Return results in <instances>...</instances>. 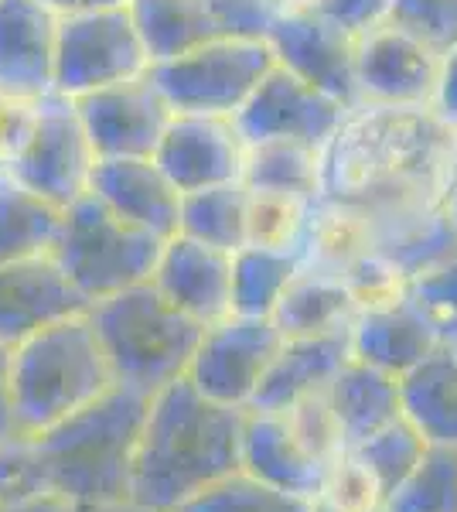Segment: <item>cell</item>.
<instances>
[{"label":"cell","mask_w":457,"mask_h":512,"mask_svg":"<svg viewBox=\"0 0 457 512\" xmlns=\"http://www.w3.org/2000/svg\"><path fill=\"white\" fill-rule=\"evenodd\" d=\"M154 396L116 383L41 434L0 444V495L45 492L69 506H134V461Z\"/></svg>","instance_id":"cell-1"},{"label":"cell","mask_w":457,"mask_h":512,"mask_svg":"<svg viewBox=\"0 0 457 512\" xmlns=\"http://www.w3.org/2000/svg\"><path fill=\"white\" fill-rule=\"evenodd\" d=\"M246 414L209 400L188 376L154 393L134 461V509L181 512L243 472Z\"/></svg>","instance_id":"cell-2"},{"label":"cell","mask_w":457,"mask_h":512,"mask_svg":"<svg viewBox=\"0 0 457 512\" xmlns=\"http://www.w3.org/2000/svg\"><path fill=\"white\" fill-rule=\"evenodd\" d=\"M113 386L116 373L89 311L41 328L7 352L11 437L48 431L103 400Z\"/></svg>","instance_id":"cell-3"},{"label":"cell","mask_w":457,"mask_h":512,"mask_svg":"<svg viewBox=\"0 0 457 512\" xmlns=\"http://www.w3.org/2000/svg\"><path fill=\"white\" fill-rule=\"evenodd\" d=\"M89 318L110 355L116 383L147 396L188 376L205 335V325L174 308L154 280L96 301Z\"/></svg>","instance_id":"cell-4"},{"label":"cell","mask_w":457,"mask_h":512,"mask_svg":"<svg viewBox=\"0 0 457 512\" xmlns=\"http://www.w3.org/2000/svg\"><path fill=\"white\" fill-rule=\"evenodd\" d=\"M164 243L168 239L120 219L93 192H86L65 209L52 256L86 294V301L96 304L151 280Z\"/></svg>","instance_id":"cell-5"},{"label":"cell","mask_w":457,"mask_h":512,"mask_svg":"<svg viewBox=\"0 0 457 512\" xmlns=\"http://www.w3.org/2000/svg\"><path fill=\"white\" fill-rule=\"evenodd\" d=\"M277 65L263 38H212L195 52L151 65V79L174 113L239 117L249 96Z\"/></svg>","instance_id":"cell-6"},{"label":"cell","mask_w":457,"mask_h":512,"mask_svg":"<svg viewBox=\"0 0 457 512\" xmlns=\"http://www.w3.org/2000/svg\"><path fill=\"white\" fill-rule=\"evenodd\" d=\"M151 72V55L130 7H79L58 28L55 93L86 96Z\"/></svg>","instance_id":"cell-7"},{"label":"cell","mask_w":457,"mask_h":512,"mask_svg":"<svg viewBox=\"0 0 457 512\" xmlns=\"http://www.w3.org/2000/svg\"><path fill=\"white\" fill-rule=\"evenodd\" d=\"M99 154L72 96L52 93L38 103V117L21 154L7 164L14 178L58 209H69L93 185Z\"/></svg>","instance_id":"cell-8"},{"label":"cell","mask_w":457,"mask_h":512,"mask_svg":"<svg viewBox=\"0 0 457 512\" xmlns=\"http://www.w3.org/2000/svg\"><path fill=\"white\" fill-rule=\"evenodd\" d=\"M280 345H284V335L273 325V318L229 315L219 325L205 328L188 379L209 400L249 410Z\"/></svg>","instance_id":"cell-9"},{"label":"cell","mask_w":457,"mask_h":512,"mask_svg":"<svg viewBox=\"0 0 457 512\" xmlns=\"http://www.w3.org/2000/svg\"><path fill=\"white\" fill-rule=\"evenodd\" d=\"M352 113L355 110H348L342 99L304 82L284 65H273L270 76L260 82V89L239 110L236 123L243 130L246 144H256V140H304V144L314 147H328L342 134Z\"/></svg>","instance_id":"cell-10"},{"label":"cell","mask_w":457,"mask_h":512,"mask_svg":"<svg viewBox=\"0 0 457 512\" xmlns=\"http://www.w3.org/2000/svg\"><path fill=\"white\" fill-rule=\"evenodd\" d=\"M440 55L393 24L359 38L355 82L365 110H430L440 79ZM359 106V110H362Z\"/></svg>","instance_id":"cell-11"},{"label":"cell","mask_w":457,"mask_h":512,"mask_svg":"<svg viewBox=\"0 0 457 512\" xmlns=\"http://www.w3.org/2000/svg\"><path fill=\"white\" fill-rule=\"evenodd\" d=\"M76 106L99 158H154L174 117L151 72L76 96Z\"/></svg>","instance_id":"cell-12"},{"label":"cell","mask_w":457,"mask_h":512,"mask_svg":"<svg viewBox=\"0 0 457 512\" xmlns=\"http://www.w3.org/2000/svg\"><path fill=\"white\" fill-rule=\"evenodd\" d=\"M270 48L277 65L328 96L342 99L348 110H359V82H355V52L359 38L321 18L314 7H287L270 28Z\"/></svg>","instance_id":"cell-13"},{"label":"cell","mask_w":457,"mask_h":512,"mask_svg":"<svg viewBox=\"0 0 457 512\" xmlns=\"http://www.w3.org/2000/svg\"><path fill=\"white\" fill-rule=\"evenodd\" d=\"M93 304L52 253L0 263V349L28 342L41 328L86 315Z\"/></svg>","instance_id":"cell-14"},{"label":"cell","mask_w":457,"mask_h":512,"mask_svg":"<svg viewBox=\"0 0 457 512\" xmlns=\"http://www.w3.org/2000/svg\"><path fill=\"white\" fill-rule=\"evenodd\" d=\"M154 161L168 171L181 192L229 185V181H243L246 137L236 117L174 113Z\"/></svg>","instance_id":"cell-15"},{"label":"cell","mask_w":457,"mask_h":512,"mask_svg":"<svg viewBox=\"0 0 457 512\" xmlns=\"http://www.w3.org/2000/svg\"><path fill=\"white\" fill-rule=\"evenodd\" d=\"M151 280L174 308L198 325L209 328L232 315V253L219 246L178 233L164 243Z\"/></svg>","instance_id":"cell-16"},{"label":"cell","mask_w":457,"mask_h":512,"mask_svg":"<svg viewBox=\"0 0 457 512\" xmlns=\"http://www.w3.org/2000/svg\"><path fill=\"white\" fill-rule=\"evenodd\" d=\"M62 14L38 0H0V86L18 96L55 93Z\"/></svg>","instance_id":"cell-17"},{"label":"cell","mask_w":457,"mask_h":512,"mask_svg":"<svg viewBox=\"0 0 457 512\" xmlns=\"http://www.w3.org/2000/svg\"><path fill=\"white\" fill-rule=\"evenodd\" d=\"M106 209L147 233L174 239L181 233V192L154 158H99L89 185Z\"/></svg>","instance_id":"cell-18"},{"label":"cell","mask_w":457,"mask_h":512,"mask_svg":"<svg viewBox=\"0 0 457 512\" xmlns=\"http://www.w3.org/2000/svg\"><path fill=\"white\" fill-rule=\"evenodd\" d=\"M440 342V328L427 318V311L410 297L379 304V308L359 311L352 325V355L369 366L382 369L389 376H406L413 366H420Z\"/></svg>","instance_id":"cell-19"},{"label":"cell","mask_w":457,"mask_h":512,"mask_svg":"<svg viewBox=\"0 0 457 512\" xmlns=\"http://www.w3.org/2000/svg\"><path fill=\"white\" fill-rule=\"evenodd\" d=\"M348 359H352V328L331 335L284 338L249 410L284 414L287 407H294L304 396L328 390L331 379L342 373Z\"/></svg>","instance_id":"cell-20"},{"label":"cell","mask_w":457,"mask_h":512,"mask_svg":"<svg viewBox=\"0 0 457 512\" xmlns=\"http://www.w3.org/2000/svg\"><path fill=\"white\" fill-rule=\"evenodd\" d=\"M324 461L297 441V434L287 427L284 414H246L243 437V472L263 485H273L280 492H294L304 499H314L324 482Z\"/></svg>","instance_id":"cell-21"},{"label":"cell","mask_w":457,"mask_h":512,"mask_svg":"<svg viewBox=\"0 0 457 512\" xmlns=\"http://www.w3.org/2000/svg\"><path fill=\"white\" fill-rule=\"evenodd\" d=\"M328 400L342 424L345 448H359L362 441H369L372 434L403 417L400 379L355 359V355L342 366V373L331 379Z\"/></svg>","instance_id":"cell-22"},{"label":"cell","mask_w":457,"mask_h":512,"mask_svg":"<svg viewBox=\"0 0 457 512\" xmlns=\"http://www.w3.org/2000/svg\"><path fill=\"white\" fill-rule=\"evenodd\" d=\"M355 318H359V301H355L348 280L311 267H304L290 280L287 294L273 311V325L284 338L345 332L355 325Z\"/></svg>","instance_id":"cell-23"},{"label":"cell","mask_w":457,"mask_h":512,"mask_svg":"<svg viewBox=\"0 0 457 512\" xmlns=\"http://www.w3.org/2000/svg\"><path fill=\"white\" fill-rule=\"evenodd\" d=\"M403 417L427 444L457 448V345L440 342L420 366L400 376Z\"/></svg>","instance_id":"cell-24"},{"label":"cell","mask_w":457,"mask_h":512,"mask_svg":"<svg viewBox=\"0 0 457 512\" xmlns=\"http://www.w3.org/2000/svg\"><path fill=\"white\" fill-rule=\"evenodd\" d=\"M379 246V226L365 209L338 198H318L304 239V267L345 277L348 270Z\"/></svg>","instance_id":"cell-25"},{"label":"cell","mask_w":457,"mask_h":512,"mask_svg":"<svg viewBox=\"0 0 457 512\" xmlns=\"http://www.w3.org/2000/svg\"><path fill=\"white\" fill-rule=\"evenodd\" d=\"M65 209L24 188L0 168V263H18L55 250Z\"/></svg>","instance_id":"cell-26"},{"label":"cell","mask_w":457,"mask_h":512,"mask_svg":"<svg viewBox=\"0 0 457 512\" xmlns=\"http://www.w3.org/2000/svg\"><path fill=\"white\" fill-rule=\"evenodd\" d=\"M243 185L256 192L324 195V147L304 140H256L246 144Z\"/></svg>","instance_id":"cell-27"},{"label":"cell","mask_w":457,"mask_h":512,"mask_svg":"<svg viewBox=\"0 0 457 512\" xmlns=\"http://www.w3.org/2000/svg\"><path fill=\"white\" fill-rule=\"evenodd\" d=\"M130 14L140 28L151 65L178 59L205 41L222 38L205 0H134Z\"/></svg>","instance_id":"cell-28"},{"label":"cell","mask_w":457,"mask_h":512,"mask_svg":"<svg viewBox=\"0 0 457 512\" xmlns=\"http://www.w3.org/2000/svg\"><path fill=\"white\" fill-rule=\"evenodd\" d=\"M304 270V256L294 250L243 246L232 253V315L273 318L290 280Z\"/></svg>","instance_id":"cell-29"},{"label":"cell","mask_w":457,"mask_h":512,"mask_svg":"<svg viewBox=\"0 0 457 512\" xmlns=\"http://www.w3.org/2000/svg\"><path fill=\"white\" fill-rule=\"evenodd\" d=\"M454 250H457V233L444 202L437 209H420L413 216H406L403 222L379 229V246H376V253L386 256L400 270L406 284L417 280L420 274H427L430 267H437L440 260H447Z\"/></svg>","instance_id":"cell-30"},{"label":"cell","mask_w":457,"mask_h":512,"mask_svg":"<svg viewBox=\"0 0 457 512\" xmlns=\"http://www.w3.org/2000/svg\"><path fill=\"white\" fill-rule=\"evenodd\" d=\"M246 202H249V188L243 181L185 192V198H181V236L219 246L226 253L243 250Z\"/></svg>","instance_id":"cell-31"},{"label":"cell","mask_w":457,"mask_h":512,"mask_svg":"<svg viewBox=\"0 0 457 512\" xmlns=\"http://www.w3.org/2000/svg\"><path fill=\"white\" fill-rule=\"evenodd\" d=\"M318 198L287 195V192H256L249 188L246 202V246L267 250H304L307 229L314 219Z\"/></svg>","instance_id":"cell-32"},{"label":"cell","mask_w":457,"mask_h":512,"mask_svg":"<svg viewBox=\"0 0 457 512\" xmlns=\"http://www.w3.org/2000/svg\"><path fill=\"white\" fill-rule=\"evenodd\" d=\"M386 512H457L454 444H427L420 465L386 499Z\"/></svg>","instance_id":"cell-33"},{"label":"cell","mask_w":457,"mask_h":512,"mask_svg":"<svg viewBox=\"0 0 457 512\" xmlns=\"http://www.w3.org/2000/svg\"><path fill=\"white\" fill-rule=\"evenodd\" d=\"M359 458L369 465V472L379 478L386 499L393 495L400 485L410 478L413 468L420 465L423 451H427V437L406 417H400L396 424L382 427L379 434H372L369 441H362L359 448H352Z\"/></svg>","instance_id":"cell-34"},{"label":"cell","mask_w":457,"mask_h":512,"mask_svg":"<svg viewBox=\"0 0 457 512\" xmlns=\"http://www.w3.org/2000/svg\"><path fill=\"white\" fill-rule=\"evenodd\" d=\"M181 512H311V499L294 492H280L273 485H263L246 472H239Z\"/></svg>","instance_id":"cell-35"},{"label":"cell","mask_w":457,"mask_h":512,"mask_svg":"<svg viewBox=\"0 0 457 512\" xmlns=\"http://www.w3.org/2000/svg\"><path fill=\"white\" fill-rule=\"evenodd\" d=\"M314 499H324L345 512H386V492H382L379 478L352 448L324 468L321 492Z\"/></svg>","instance_id":"cell-36"},{"label":"cell","mask_w":457,"mask_h":512,"mask_svg":"<svg viewBox=\"0 0 457 512\" xmlns=\"http://www.w3.org/2000/svg\"><path fill=\"white\" fill-rule=\"evenodd\" d=\"M440 59L457 48V0H396L389 21Z\"/></svg>","instance_id":"cell-37"},{"label":"cell","mask_w":457,"mask_h":512,"mask_svg":"<svg viewBox=\"0 0 457 512\" xmlns=\"http://www.w3.org/2000/svg\"><path fill=\"white\" fill-rule=\"evenodd\" d=\"M284 420L290 431L297 434V441H301L318 461H324V465H331L338 454L348 451L342 424H338L335 407H331V400H328V390L297 400L294 407L284 410Z\"/></svg>","instance_id":"cell-38"},{"label":"cell","mask_w":457,"mask_h":512,"mask_svg":"<svg viewBox=\"0 0 457 512\" xmlns=\"http://www.w3.org/2000/svg\"><path fill=\"white\" fill-rule=\"evenodd\" d=\"M410 297L427 311L447 342H457V250L427 274L410 280Z\"/></svg>","instance_id":"cell-39"},{"label":"cell","mask_w":457,"mask_h":512,"mask_svg":"<svg viewBox=\"0 0 457 512\" xmlns=\"http://www.w3.org/2000/svg\"><path fill=\"white\" fill-rule=\"evenodd\" d=\"M222 38H270L284 7L277 0H205Z\"/></svg>","instance_id":"cell-40"},{"label":"cell","mask_w":457,"mask_h":512,"mask_svg":"<svg viewBox=\"0 0 457 512\" xmlns=\"http://www.w3.org/2000/svg\"><path fill=\"white\" fill-rule=\"evenodd\" d=\"M345 280H348V287H352L355 301H359V311L400 301V297H406V291H410L406 277L379 253H369L365 260L355 263V267L345 274Z\"/></svg>","instance_id":"cell-41"},{"label":"cell","mask_w":457,"mask_h":512,"mask_svg":"<svg viewBox=\"0 0 457 512\" xmlns=\"http://www.w3.org/2000/svg\"><path fill=\"white\" fill-rule=\"evenodd\" d=\"M38 103L41 99L18 96L0 86V168H7L21 154L24 140H28L31 127H35Z\"/></svg>","instance_id":"cell-42"},{"label":"cell","mask_w":457,"mask_h":512,"mask_svg":"<svg viewBox=\"0 0 457 512\" xmlns=\"http://www.w3.org/2000/svg\"><path fill=\"white\" fill-rule=\"evenodd\" d=\"M393 4L396 0H318L314 11L331 24H338V28H345L348 35L362 38L389 21Z\"/></svg>","instance_id":"cell-43"},{"label":"cell","mask_w":457,"mask_h":512,"mask_svg":"<svg viewBox=\"0 0 457 512\" xmlns=\"http://www.w3.org/2000/svg\"><path fill=\"white\" fill-rule=\"evenodd\" d=\"M430 113H434L447 130L457 134V48L451 55H444V62H440V79H437V93H434V103H430Z\"/></svg>","instance_id":"cell-44"},{"label":"cell","mask_w":457,"mask_h":512,"mask_svg":"<svg viewBox=\"0 0 457 512\" xmlns=\"http://www.w3.org/2000/svg\"><path fill=\"white\" fill-rule=\"evenodd\" d=\"M72 506L58 495L28 492V495H0V512H69Z\"/></svg>","instance_id":"cell-45"},{"label":"cell","mask_w":457,"mask_h":512,"mask_svg":"<svg viewBox=\"0 0 457 512\" xmlns=\"http://www.w3.org/2000/svg\"><path fill=\"white\" fill-rule=\"evenodd\" d=\"M14 434L11 427V403H7V349H0V444Z\"/></svg>","instance_id":"cell-46"},{"label":"cell","mask_w":457,"mask_h":512,"mask_svg":"<svg viewBox=\"0 0 457 512\" xmlns=\"http://www.w3.org/2000/svg\"><path fill=\"white\" fill-rule=\"evenodd\" d=\"M38 4H45L48 11H55V14H72V11H79V7H86L89 0H38Z\"/></svg>","instance_id":"cell-47"},{"label":"cell","mask_w":457,"mask_h":512,"mask_svg":"<svg viewBox=\"0 0 457 512\" xmlns=\"http://www.w3.org/2000/svg\"><path fill=\"white\" fill-rule=\"evenodd\" d=\"M444 209H447V216H451L454 233H457V178L451 181V188H447V195H444Z\"/></svg>","instance_id":"cell-48"},{"label":"cell","mask_w":457,"mask_h":512,"mask_svg":"<svg viewBox=\"0 0 457 512\" xmlns=\"http://www.w3.org/2000/svg\"><path fill=\"white\" fill-rule=\"evenodd\" d=\"M69 512H140L134 506H72Z\"/></svg>","instance_id":"cell-49"},{"label":"cell","mask_w":457,"mask_h":512,"mask_svg":"<svg viewBox=\"0 0 457 512\" xmlns=\"http://www.w3.org/2000/svg\"><path fill=\"white\" fill-rule=\"evenodd\" d=\"M311 512H345V509L331 506V502H324V499H311Z\"/></svg>","instance_id":"cell-50"},{"label":"cell","mask_w":457,"mask_h":512,"mask_svg":"<svg viewBox=\"0 0 457 512\" xmlns=\"http://www.w3.org/2000/svg\"><path fill=\"white\" fill-rule=\"evenodd\" d=\"M93 7H130L134 0H89Z\"/></svg>","instance_id":"cell-51"},{"label":"cell","mask_w":457,"mask_h":512,"mask_svg":"<svg viewBox=\"0 0 457 512\" xmlns=\"http://www.w3.org/2000/svg\"><path fill=\"white\" fill-rule=\"evenodd\" d=\"M314 4H318V0H280V7H284V11H287V7H314Z\"/></svg>","instance_id":"cell-52"},{"label":"cell","mask_w":457,"mask_h":512,"mask_svg":"<svg viewBox=\"0 0 457 512\" xmlns=\"http://www.w3.org/2000/svg\"><path fill=\"white\" fill-rule=\"evenodd\" d=\"M277 4H280V0H277Z\"/></svg>","instance_id":"cell-53"},{"label":"cell","mask_w":457,"mask_h":512,"mask_svg":"<svg viewBox=\"0 0 457 512\" xmlns=\"http://www.w3.org/2000/svg\"><path fill=\"white\" fill-rule=\"evenodd\" d=\"M454 345H457V342H454Z\"/></svg>","instance_id":"cell-54"}]
</instances>
